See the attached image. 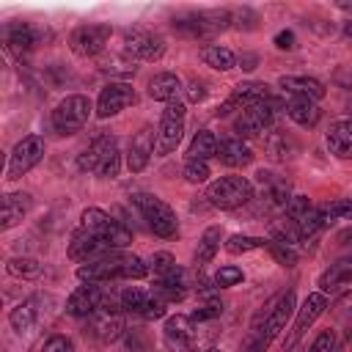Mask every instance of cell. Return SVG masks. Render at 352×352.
Listing matches in <instances>:
<instances>
[{
    "label": "cell",
    "instance_id": "47",
    "mask_svg": "<svg viewBox=\"0 0 352 352\" xmlns=\"http://www.w3.org/2000/svg\"><path fill=\"white\" fill-rule=\"evenodd\" d=\"M184 91H187V99H190V102H204V99H206V94H209L204 80H190Z\"/></svg>",
    "mask_w": 352,
    "mask_h": 352
},
{
    "label": "cell",
    "instance_id": "46",
    "mask_svg": "<svg viewBox=\"0 0 352 352\" xmlns=\"http://www.w3.org/2000/svg\"><path fill=\"white\" fill-rule=\"evenodd\" d=\"M220 311H223V305H220V302H214V300H209V302H206L204 308H198V311H195V314H192L190 319H192V322H204V319H214V316H220Z\"/></svg>",
    "mask_w": 352,
    "mask_h": 352
},
{
    "label": "cell",
    "instance_id": "31",
    "mask_svg": "<svg viewBox=\"0 0 352 352\" xmlns=\"http://www.w3.org/2000/svg\"><path fill=\"white\" fill-rule=\"evenodd\" d=\"M36 297H28L25 302H19L16 308H11V314H8V322H11V327L22 336V333H30L33 330V324H36V319H38V308H36Z\"/></svg>",
    "mask_w": 352,
    "mask_h": 352
},
{
    "label": "cell",
    "instance_id": "7",
    "mask_svg": "<svg viewBox=\"0 0 352 352\" xmlns=\"http://www.w3.org/2000/svg\"><path fill=\"white\" fill-rule=\"evenodd\" d=\"M91 99L82 94H69L66 99H60L52 110V129L58 135H74L88 124L91 116Z\"/></svg>",
    "mask_w": 352,
    "mask_h": 352
},
{
    "label": "cell",
    "instance_id": "15",
    "mask_svg": "<svg viewBox=\"0 0 352 352\" xmlns=\"http://www.w3.org/2000/svg\"><path fill=\"white\" fill-rule=\"evenodd\" d=\"M91 336L102 344H113L126 333V319L121 308H99L94 316H88Z\"/></svg>",
    "mask_w": 352,
    "mask_h": 352
},
{
    "label": "cell",
    "instance_id": "30",
    "mask_svg": "<svg viewBox=\"0 0 352 352\" xmlns=\"http://www.w3.org/2000/svg\"><path fill=\"white\" fill-rule=\"evenodd\" d=\"M220 236H223L220 226L204 228V234H201V239H198V245H195V253H192L195 267H204V264H209V261L214 258V253L220 250Z\"/></svg>",
    "mask_w": 352,
    "mask_h": 352
},
{
    "label": "cell",
    "instance_id": "32",
    "mask_svg": "<svg viewBox=\"0 0 352 352\" xmlns=\"http://www.w3.org/2000/svg\"><path fill=\"white\" fill-rule=\"evenodd\" d=\"M198 55H201V60L206 66H212L217 72H231L236 66V55L228 47H223V44H206V47H201Z\"/></svg>",
    "mask_w": 352,
    "mask_h": 352
},
{
    "label": "cell",
    "instance_id": "36",
    "mask_svg": "<svg viewBox=\"0 0 352 352\" xmlns=\"http://www.w3.org/2000/svg\"><path fill=\"white\" fill-rule=\"evenodd\" d=\"M151 297V289H143V286H124L118 292V302H121V311L124 314H140V308L146 305V300Z\"/></svg>",
    "mask_w": 352,
    "mask_h": 352
},
{
    "label": "cell",
    "instance_id": "50",
    "mask_svg": "<svg viewBox=\"0 0 352 352\" xmlns=\"http://www.w3.org/2000/svg\"><path fill=\"white\" fill-rule=\"evenodd\" d=\"M333 352H352V330L346 333V338H344V341H341V344H338Z\"/></svg>",
    "mask_w": 352,
    "mask_h": 352
},
{
    "label": "cell",
    "instance_id": "25",
    "mask_svg": "<svg viewBox=\"0 0 352 352\" xmlns=\"http://www.w3.org/2000/svg\"><path fill=\"white\" fill-rule=\"evenodd\" d=\"M264 148L272 160H292L297 154V140L286 132V129H270L264 138Z\"/></svg>",
    "mask_w": 352,
    "mask_h": 352
},
{
    "label": "cell",
    "instance_id": "44",
    "mask_svg": "<svg viewBox=\"0 0 352 352\" xmlns=\"http://www.w3.org/2000/svg\"><path fill=\"white\" fill-rule=\"evenodd\" d=\"M41 352H74V341H72L69 336L55 333V336H50V338L41 344Z\"/></svg>",
    "mask_w": 352,
    "mask_h": 352
},
{
    "label": "cell",
    "instance_id": "3",
    "mask_svg": "<svg viewBox=\"0 0 352 352\" xmlns=\"http://www.w3.org/2000/svg\"><path fill=\"white\" fill-rule=\"evenodd\" d=\"M80 228H85V231H91L94 236H99L110 250H124V248L132 242V231H129L121 220L110 217V214H107L104 209H99V206L82 209V214H80Z\"/></svg>",
    "mask_w": 352,
    "mask_h": 352
},
{
    "label": "cell",
    "instance_id": "51",
    "mask_svg": "<svg viewBox=\"0 0 352 352\" xmlns=\"http://www.w3.org/2000/svg\"><path fill=\"white\" fill-rule=\"evenodd\" d=\"M338 242H341V245H352V228L338 231Z\"/></svg>",
    "mask_w": 352,
    "mask_h": 352
},
{
    "label": "cell",
    "instance_id": "39",
    "mask_svg": "<svg viewBox=\"0 0 352 352\" xmlns=\"http://www.w3.org/2000/svg\"><path fill=\"white\" fill-rule=\"evenodd\" d=\"M182 173H184V179H187L190 184H204V182H209V176H212L209 162H204V160H187Z\"/></svg>",
    "mask_w": 352,
    "mask_h": 352
},
{
    "label": "cell",
    "instance_id": "13",
    "mask_svg": "<svg viewBox=\"0 0 352 352\" xmlns=\"http://www.w3.org/2000/svg\"><path fill=\"white\" fill-rule=\"evenodd\" d=\"M324 308H327V294H324V292H311V294L302 300V305L297 308V319H294V327H292L289 338H283V349H292V346L302 338V333L324 314Z\"/></svg>",
    "mask_w": 352,
    "mask_h": 352
},
{
    "label": "cell",
    "instance_id": "19",
    "mask_svg": "<svg viewBox=\"0 0 352 352\" xmlns=\"http://www.w3.org/2000/svg\"><path fill=\"white\" fill-rule=\"evenodd\" d=\"M217 160L228 168H242V165H250L253 162V151L250 146L236 138V135H223L217 140Z\"/></svg>",
    "mask_w": 352,
    "mask_h": 352
},
{
    "label": "cell",
    "instance_id": "16",
    "mask_svg": "<svg viewBox=\"0 0 352 352\" xmlns=\"http://www.w3.org/2000/svg\"><path fill=\"white\" fill-rule=\"evenodd\" d=\"M272 94H270V85L267 82H239V85H234V91L228 94V99L214 110V116L220 118V116H228L231 110H245V107H250L256 102H264Z\"/></svg>",
    "mask_w": 352,
    "mask_h": 352
},
{
    "label": "cell",
    "instance_id": "14",
    "mask_svg": "<svg viewBox=\"0 0 352 352\" xmlns=\"http://www.w3.org/2000/svg\"><path fill=\"white\" fill-rule=\"evenodd\" d=\"M138 102V94L129 82H107L102 91H99V99H96V116L99 118H110V116H118L121 110H126L129 104Z\"/></svg>",
    "mask_w": 352,
    "mask_h": 352
},
{
    "label": "cell",
    "instance_id": "6",
    "mask_svg": "<svg viewBox=\"0 0 352 352\" xmlns=\"http://www.w3.org/2000/svg\"><path fill=\"white\" fill-rule=\"evenodd\" d=\"M132 204L138 206V212L143 214L146 226H148L157 236L170 239V236L179 234L176 212H173L162 198H157V195H151V192H135V195H132Z\"/></svg>",
    "mask_w": 352,
    "mask_h": 352
},
{
    "label": "cell",
    "instance_id": "12",
    "mask_svg": "<svg viewBox=\"0 0 352 352\" xmlns=\"http://www.w3.org/2000/svg\"><path fill=\"white\" fill-rule=\"evenodd\" d=\"M294 311H297V297H294L292 289L283 292L280 297H275V300L264 308V322H261L264 336H267L270 341H275V338L286 330V324H289V319L294 316Z\"/></svg>",
    "mask_w": 352,
    "mask_h": 352
},
{
    "label": "cell",
    "instance_id": "33",
    "mask_svg": "<svg viewBox=\"0 0 352 352\" xmlns=\"http://www.w3.org/2000/svg\"><path fill=\"white\" fill-rule=\"evenodd\" d=\"M217 157V138L209 129H198L187 146V160H212Z\"/></svg>",
    "mask_w": 352,
    "mask_h": 352
},
{
    "label": "cell",
    "instance_id": "34",
    "mask_svg": "<svg viewBox=\"0 0 352 352\" xmlns=\"http://www.w3.org/2000/svg\"><path fill=\"white\" fill-rule=\"evenodd\" d=\"M6 44L11 50H30L36 44V33L28 22H11L6 28Z\"/></svg>",
    "mask_w": 352,
    "mask_h": 352
},
{
    "label": "cell",
    "instance_id": "35",
    "mask_svg": "<svg viewBox=\"0 0 352 352\" xmlns=\"http://www.w3.org/2000/svg\"><path fill=\"white\" fill-rule=\"evenodd\" d=\"M99 72L129 77V74H135V60L126 52H110V55H102L99 58Z\"/></svg>",
    "mask_w": 352,
    "mask_h": 352
},
{
    "label": "cell",
    "instance_id": "11",
    "mask_svg": "<svg viewBox=\"0 0 352 352\" xmlns=\"http://www.w3.org/2000/svg\"><path fill=\"white\" fill-rule=\"evenodd\" d=\"M124 52L132 60H160L165 55V38L151 30H124Z\"/></svg>",
    "mask_w": 352,
    "mask_h": 352
},
{
    "label": "cell",
    "instance_id": "43",
    "mask_svg": "<svg viewBox=\"0 0 352 352\" xmlns=\"http://www.w3.org/2000/svg\"><path fill=\"white\" fill-rule=\"evenodd\" d=\"M311 209H314V204H311L305 195H292V201L286 204V209H283V212H286V217L294 223V220H300L302 214H308Z\"/></svg>",
    "mask_w": 352,
    "mask_h": 352
},
{
    "label": "cell",
    "instance_id": "27",
    "mask_svg": "<svg viewBox=\"0 0 352 352\" xmlns=\"http://www.w3.org/2000/svg\"><path fill=\"white\" fill-rule=\"evenodd\" d=\"M346 283H352V256H346V258L330 264V267L319 275V292H324V294L333 292L336 286H346Z\"/></svg>",
    "mask_w": 352,
    "mask_h": 352
},
{
    "label": "cell",
    "instance_id": "4",
    "mask_svg": "<svg viewBox=\"0 0 352 352\" xmlns=\"http://www.w3.org/2000/svg\"><path fill=\"white\" fill-rule=\"evenodd\" d=\"M278 110H280V102H278L275 96L245 107V110L236 116V121H234L236 138H242V140H248V138H267V132L275 129V116H278Z\"/></svg>",
    "mask_w": 352,
    "mask_h": 352
},
{
    "label": "cell",
    "instance_id": "26",
    "mask_svg": "<svg viewBox=\"0 0 352 352\" xmlns=\"http://www.w3.org/2000/svg\"><path fill=\"white\" fill-rule=\"evenodd\" d=\"M182 91V80L173 74V72H160L148 80V96L157 99V102H173L176 94Z\"/></svg>",
    "mask_w": 352,
    "mask_h": 352
},
{
    "label": "cell",
    "instance_id": "49",
    "mask_svg": "<svg viewBox=\"0 0 352 352\" xmlns=\"http://www.w3.org/2000/svg\"><path fill=\"white\" fill-rule=\"evenodd\" d=\"M236 63H239L245 72H253V69L258 66V55H256V52H242V55L236 58Z\"/></svg>",
    "mask_w": 352,
    "mask_h": 352
},
{
    "label": "cell",
    "instance_id": "2",
    "mask_svg": "<svg viewBox=\"0 0 352 352\" xmlns=\"http://www.w3.org/2000/svg\"><path fill=\"white\" fill-rule=\"evenodd\" d=\"M77 168L85 173H96L99 179H116L121 170V151H118V140L113 135H99L80 157H77Z\"/></svg>",
    "mask_w": 352,
    "mask_h": 352
},
{
    "label": "cell",
    "instance_id": "53",
    "mask_svg": "<svg viewBox=\"0 0 352 352\" xmlns=\"http://www.w3.org/2000/svg\"><path fill=\"white\" fill-rule=\"evenodd\" d=\"M198 352H223V349H217V346H206V349H198Z\"/></svg>",
    "mask_w": 352,
    "mask_h": 352
},
{
    "label": "cell",
    "instance_id": "20",
    "mask_svg": "<svg viewBox=\"0 0 352 352\" xmlns=\"http://www.w3.org/2000/svg\"><path fill=\"white\" fill-rule=\"evenodd\" d=\"M256 179H258V184H261V192H264L267 206H272V209H286V204L292 201V187H289V182L280 179V176H275V173H270V170H258Z\"/></svg>",
    "mask_w": 352,
    "mask_h": 352
},
{
    "label": "cell",
    "instance_id": "23",
    "mask_svg": "<svg viewBox=\"0 0 352 352\" xmlns=\"http://www.w3.org/2000/svg\"><path fill=\"white\" fill-rule=\"evenodd\" d=\"M327 148L341 157V160H352V118H338L330 124L327 129Z\"/></svg>",
    "mask_w": 352,
    "mask_h": 352
},
{
    "label": "cell",
    "instance_id": "18",
    "mask_svg": "<svg viewBox=\"0 0 352 352\" xmlns=\"http://www.w3.org/2000/svg\"><path fill=\"white\" fill-rule=\"evenodd\" d=\"M154 143H157V129H151V126H143L140 132L132 135L129 148H126V168L132 173L146 170V165L154 154Z\"/></svg>",
    "mask_w": 352,
    "mask_h": 352
},
{
    "label": "cell",
    "instance_id": "21",
    "mask_svg": "<svg viewBox=\"0 0 352 352\" xmlns=\"http://www.w3.org/2000/svg\"><path fill=\"white\" fill-rule=\"evenodd\" d=\"M33 195L30 192H6L3 195V212H0V231H8L22 223V217L30 212Z\"/></svg>",
    "mask_w": 352,
    "mask_h": 352
},
{
    "label": "cell",
    "instance_id": "42",
    "mask_svg": "<svg viewBox=\"0 0 352 352\" xmlns=\"http://www.w3.org/2000/svg\"><path fill=\"white\" fill-rule=\"evenodd\" d=\"M322 209H324L333 220H352V198H338V201L322 204Z\"/></svg>",
    "mask_w": 352,
    "mask_h": 352
},
{
    "label": "cell",
    "instance_id": "38",
    "mask_svg": "<svg viewBox=\"0 0 352 352\" xmlns=\"http://www.w3.org/2000/svg\"><path fill=\"white\" fill-rule=\"evenodd\" d=\"M270 242L261 239V236H248V234H231L226 239V250L231 256H239V253H248V250H258V248H267Z\"/></svg>",
    "mask_w": 352,
    "mask_h": 352
},
{
    "label": "cell",
    "instance_id": "40",
    "mask_svg": "<svg viewBox=\"0 0 352 352\" xmlns=\"http://www.w3.org/2000/svg\"><path fill=\"white\" fill-rule=\"evenodd\" d=\"M239 280H245V272H242L239 267H234V264H226V267H220V270L214 272V286H220V289L236 286Z\"/></svg>",
    "mask_w": 352,
    "mask_h": 352
},
{
    "label": "cell",
    "instance_id": "10",
    "mask_svg": "<svg viewBox=\"0 0 352 352\" xmlns=\"http://www.w3.org/2000/svg\"><path fill=\"white\" fill-rule=\"evenodd\" d=\"M110 25H80L72 30L69 36V47L74 55L80 58H96L104 52L107 41H110Z\"/></svg>",
    "mask_w": 352,
    "mask_h": 352
},
{
    "label": "cell",
    "instance_id": "9",
    "mask_svg": "<svg viewBox=\"0 0 352 352\" xmlns=\"http://www.w3.org/2000/svg\"><path fill=\"white\" fill-rule=\"evenodd\" d=\"M44 157V138L38 135H28L22 138L14 148H11V157H8V168H6V179H19L25 176L28 170H33Z\"/></svg>",
    "mask_w": 352,
    "mask_h": 352
},
{
    "label": "cell",
    "instance_id": "37",
    "mask_svg": "<svg viewBox=\"0 0 352 352\" xmlns=\"http://www.w3.org/2000/svg\"><path fill=\"white\" fill-rule=\"evenodd\" d=\"M6 270H8V275H14V278H25V280H33V278L41 275V264H38L36 258H30V256L8 258Z\"/></svg>",
    "mask_w": 352,
    "mask_h": 352
},
{
    "label": "cell",
    "instance_id": "22",
    "mask_svg": "<svg viewBox=\"0 0 352 352\" xmlns=\"http://www.w3.org/2000/svg\"><path fill=\"white\" fill-rule=\"evenodd\" d=\"M278 88L292 94V96H305V99H314V102H319L324 96V85L316 77H308V74H283L278 80Z\"/></svg>",
    "mask_w": 352,
    "mask_h": 352
},
{
    "label": "cell",
    "instance_id": "52",
    "mask_svg": "<svg viewBox=\"0 0 352 352\" xmlns=\"http://www.w3.org/2000/svg\"><path fill=\"white\" fill-rule=\"evenodd\" d=\"M344 36H346V38H352V22H346V25H344Z\"/></svg>",
    "mask_w": 352,
    "mask_h": 352
},
{
    "label": "cell",
    "instance_id": "24",
    "mask_svg": "<svg viewBox=\"0 0 352 352\" xmlns=\"http://www.w3.org/2000/svg\"><path fill=\"white\" fill-rule=\"evenodd\" d=\"M283 110H286V116H289L294 124H300V126H316L319 118H322V107H319L314 99H305V96H292Z\"/></svg>",
    "mask_w": 352,
    "mask_h": 352
},
{
    "label": "cell",
    "instance_id": "8",
    "mask_svg": "<svg viewBox=\"0 0 352 352\" xmlns=\"http://www.w3.org/2000/svg\"><path fill=\"white\" fill-rule=\"evenodd\" d=\"M184 118H187L184 102L173 99V102L165 104V110H162V116H160V126H157L154 154L165 157V154L176 151V146L182 143V135H184Z\"/></svg>",
    "mask_w": 352,
    "mask_h": 352
},
{
    "label": "cell",
    "instance_id": "1",
    "mask_svg": "<svg viewBox=\"0 0 352 352\" xmlns=\"http://www.w3.org/2000/svg\"><path fill=\"white\" fill-rule=\"evenodd\" d=\"M148 264L140 256L132 253H121L113 250L96 261L80 264L77 267V278L82 283H110V280H143L148 275Z\"/></svg>",
    "mask_w": 352,
    "mask_h": 352
},
{
    "label": "cell",
    "instance_id": "45",
    "mask_svg": "<svg viewBox=\"0 0 352 352\" xmlns=\"http://www.w3.org/2000/svg\"><path fill=\"white\" fill-rule=\"evenodd\" d=\"M333 349H336V333L333 330H322L314 338V344L308 346V352H333Z\"/></svg>",
    "mask_w": 352,
    "mask_h": 352
},
{
    "label": "cell",
    "instance_id": "29",
    "mask_svg": "<svg viewBox=\"0 0 352 352\" xmlns=\"http://www.w3.org/2000/svg\"><path fill=\"white\" fill-rule=\"evenodd\" d=\"M165 338L176 346H190L192 338H195V330H192V319L184 316V314H173L165 319Z\"/></svg>",
    "mask_w": 352,
    "mask_h": 352
},
{
    "label": "cell",
    "instance_id": "5",
    "mask_svg": "<svg viewBox=\"0 0 352 352\" xmlns=\"http://www.w3.org/2000/svg\"><path fill=\"white\" fill-rule=\"evenodd\" d=\"M204 198L214 209H239L253 198V184L245 176H220L209 182Z\"/></svg>",
    "mask_w": 352,
    "mask_h": 352
},
{
    "label": "cell",
    "instance_id": "28",
    "mask_svg": "<svg viewBox=\"0 0 352 352\" xmlns=\"http://www.w3.org/2000/svg\"><path fill=\"white\" fill-rule=\"evenodd\" d=\"M148 270L154 272V280H184L187 272L176 264V258L168 250H160L148 258Z\"/></svg>",
    "mask_w": 352,
    "mask_h": 352
},
{
    "label": "cell",
    "instance_id": "41",
    "mask_svg": "<svg viewBox=\"0 0 352 352\" xmlns=\"http://www.w3.org/2000/svg\"><path fill=\"white\" fill-rule=\"evenodd\" d=\"M267 248H270L272 258H275L278 264H283V267H294V264H297V258H300V256H297V250H294L292 245H280V242H272V239H270V245H267Z\"/></svg>",
    "mask_w": 352,
    "mask_h": 352
},
{
    "label": "cell",
    "instance_id": "48",
    "mask_svg": "<svg viewBox=\"0 0 352 352\" xmlns=\"http://www.w3.org/2000/svg\"><path fill=\"white\" fill-rule=\"evenodd\" d=\"M275 47H278V50H294V47H297L294 33H292V30H280V33H275Z\"/></svg>",
    "mask_w": 352,
    "mask_h": 352
},
{
    "label": "cell",
    "instance_id": "17",
    "mask_svg": "<svg viewBox=\"0 0 352 352\" xmlns=\"http://www.w3.org/2000/svg\"><path fill=\"white\" fill-rule=\"evenodd\" d=\"M107 253H113V250H110L99 236H94L91 231H85V228H77V231L72 234V239H69V258L77 261V264L96 261V258H102V256H107Z\"/></svg>",
    "mask_w": 352,
    "mask_h": 352
}]
</instances>
